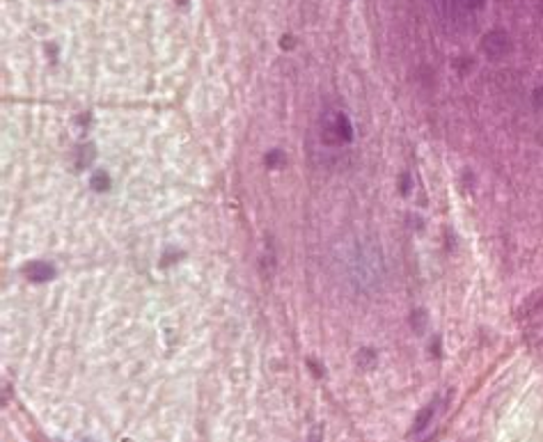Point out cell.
Masks as SVG:
<instances>
[{
    "label": "cell",
    "instance_id": "obj_10",
    "mask_svg": "<svg viewBox=\"0 0 543 442\" xmlns=\"http://www.w3.org/2000/svg\"><path fill=\"white\" fill-rule=\"evenodd\" d=\"M534 106H537V108L543 106V87H539L537 92H534Z\"/></svg>",
    "mask_w": 543,
    "mask_h": 442
},
{
    "label": "cell",
    "instance_id": "obj_11",
    "mask_svg": "<svg viewBox=\"0 0 543 442\" xmlns=\"http://www.w3.org/2000/svg\"><path fill=\"white\" fill-rule=\"evenodd\" d=\"M408 186H411V184H408V177L404 174V179H401V192H404V195L408 192Z\"/></svg>",
    "mask_w": 543,
    "mask_h": 442
},
{
    "label": "cell",
    "instance_id": "obj_1",
    "mask_svg": "<svg viewBox=\"0 0 543 442\" xmlns=\"http://www.w3.org/2000/svg\"><path fill=\"white\" fill-rule=\"evenodd\" d=\"M325 142H351L353 140V126L349 122L346 115H337L335 117V124L325 128L323 135Z\"/></svg>",
    "mask_w": 543,
    "mask_h": 442
},
{
    "label": "cell",
    "instance_id": "obj_5",
    "mask_svg": "<svg viewBox=\"0 0 543 442\" xmlns=\"http://www.w3.org/2000/svg\"><path fill=\"white\" fill-rule=\"evenodd\" d=\"M447 2L458 7V9H463V12H475V9H479L483 5V0H447Z\"/></svg>",
    "mask_w": 543,
    "mask_h": 442
},
{
    "label": "cell",
    "instance_id": "obj_7",
    "mask_svg": "<svg viewBox=\"0 0 543 442\" xmlns=\"http://www.w3.org/2000/svg\"><path fill=\"white\" fill-rule=\"evenodd\" d=\"M411 325H413V330H415V332H422L424 328H426V312H424V310H415V312H413Z\"/></svg>",
    "mask_w": 543,
    "mask_h": 442
},
{
    "label": "cell",
    "instance_id": "obj_8",
    "mask_svg": "<svg viewBox=\"0 0 543 442\" xmlns=\"http://www.w3.org/2000/svg\"><path fill=\"white\" fill-rule=\"evenodd\" d=\"M374 360H376V353L371 348H362L360 350V355H358V364L360 367H371L374 364Z\"/></svg>",
    "mask_w": 543,
    "mask_h": 442
},
{
    "label": "cell",
    "instance_id": "obj_6",
    "mask_svg": "<svg viewBox=\"0 0 543 442\" xmlns=\"http://www.w3.org/2000/svg\"><path fill=\"white\" fill-rule=\"evenodd\" d=\"M285 154L280 152V149H273V152H268L266 154V165L268 167H275V170H278V167H282L285 165Z\"/></svg>",
    "mask_w": 543,
    "mask_h": 442
},
{
    "label": "cell",
    "instance_id": "obj_9",
    "mask_svg": "<svg viewBox=\"0 0 543 442\" xmlns=\"http://www.w3.org/2000/svg\"><path fill=\"white\" fill-rule=\"evenodd\" d=\"M92 186L96 190H106L108 186H110V179H108V174H103V172H96L92 177Z\"/></svg>",
    "mask_w": 543,
    "mask_h": 442
},
{
    "label": "cell",
    "instance_id": "obj_4",
    "mask_svg": "<svg viewBox=\"0 0 543 442\" xmlns=\"http://www.w3.org/2000/svg\"><path fill=\"white\" fill-rule=\"evenodd\" d=\"M436 406L438 403L436 401H431L429 406H424L422 410L417 412V417H415V424H413V433H422L426 426H429L431 422H433V415H436Z\"/></svg>",
    "mask_w": 543,
    "mask_h": 442
},
{
    "label": "cell",
    "instance_id": "obj_2",
    "mask_svg": "<svg viewBox=\"0 0 543 442\" xmlns=\"http://www.w3.org/2000/svg\"><path fill=\"white\" fill-rule=\"evenodd\" d=\"M509 51V37L502 30H493V32L486 34L483 39V53H488L490 58H502L504 53Z\"/></svg>",
    "mask_w": 543,
    "mask_h": 442
},
{
    "label": "cell",
    "instance_id": "obj_3",
    "mask_svg": "<svg viewBox=\"0 0 543 442\" xmlns=\"http://www.w3.org/2000/svg\"><path fill=\"white\" fill-rule=\"evenodd\" d=\"M23 271H26V275L30 277V280H34V282H46V280H51V277L55 275L53 266L44 264V261H32V264H28Z\"/></svg>",
    "mask_w": 543,
    "mask_h": 442
}]
</instances>
